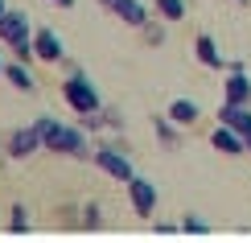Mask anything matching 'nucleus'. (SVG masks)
<instances>
[{
	"label": "nucleus",
	"mask_w": 251,
	"mask_h": 243,
	"mask_svg": "<svg viewBox=\"0 0 251 243\" xmlns=\"http://www.w3.org/2000/svg\"><path fill=\"white\" fill-rule=\"evenodd\" d=\"M33 128L41 132V140H46L50 153H62V157H75V161H91L95 157V149H91L87 140V128H66V124H58L54 115H41V120H33Z\"/></svg>",
	"instance_id": "1"
},
{
	"label": "nucleus",
	"mask_w": 251,
	"mask_h": 243,
	"mask_svg": "<svg viewBox=\"0 0 251 243\" xmlns=\"http://www.w3.org/2000/svg\"><path fill=\"white\" fill-rule=\"evenodd\" d=\"M62 99H66V103H70V111H78V115H87V111H99V108H103L95 82L82 75V66H78V70H70V75L62 79Z\"/></svg>",
	"instance_id": "2"
},
{
	"label": "nucleus",
	"mask_w": 251,
	"mask_h": 243,
	"mask_svg": "<svg viewBox=\"0 0 251 243\" xmlns=\"http://www.w3.org/2000/svg\"><path fill=\"white\" fill-rule=\"evenodd\" d=\"M91 161H95V165H99V169H103L107 177H116V182H124V186H128L132 177H136V169H132V157L124 153L116 140H107V144H95V157H91Z\"/></svg>",
	"instance_id": "3"
},
{
	"label": "nucleus",
	"mask_w": 251,
	"mask_h": 243,
	"mask_svg": "<svg viewBox=\"0 0 251 243\" xmlns=\"http://www.w3.org/2000/svg\"><path fill=\"white\" fill-rule=\"evenodd\" d=\"M46 149V140H41V132L29 124V128H17V132H8V144H4V153L13 157V161H25V157H33Z\"/></svg>",
	"instance_id": "4"
},
{
	"label": "nucleus",
	"mask_w": 251,
	"mask_h": 243,
	"mask_svg": "<svg viewBox=\"0 0 251 243\" xmlns=\"http://www.w3.org/2000/svg\"><path fill=\"white\" fill-rule=\"evenodd\" d=\"M124 189H128V202H132V210L140 218H149L152 210H156V186L149 182V177H132Z\"/></svg>",
	"instance_id": "5"
},
{
	"label": "nucleus",
	"mask_w": 251,
	"mask_h": 243,
	"mask_svg": "<svg viewBox=\"0 0 251 243\" xmlns=\"http://www.w3.org/2000/svg\"><path fill=\"white\" fill-rule=\"evenodd\" d=\"M33 37V25H29L25 13H17V8H8L4 17H0V41L4 46H21V41Z\"/></svg>",
	"instance_id": "6"
},
{
	"label": "nucleus",
	"mask_w": 251,
	"mask_h": 243,
	"mask_svg": "<svg viewBox=\"0 0 251 243\" xmlns=\"http://www.w3.org/2000/svg\"><path fill=\"white\" fill-rule=\"evenodd\" d=\"M99 4L111 8V13H116L124 25H132V29H140V25H149V21H152V13L140 4V0H99Z\"/></svg>",
	"instance_id": "7"
},
{
	"label": "nucleus",
	"mask_w": 251,
	"mask_h": 243,
	"mask_svg": "<svg viewBox=\"0 0 251 243\" xmlns=\"http://www.w3.org/2000/svg\"><path fill=\"white\" fill-rule=\"evenodd\" d=\"M210 144L223 157H239V153H247V136L243 132H235V128H226V124H218V128L210 132Z\"/></svg>",
	"instance_id": "8"
},
{
	"label": "nucleus",
	"mask_w": 251,
	"mask_h": 243,
	"mask_svg": "<svg viewBox=\"0 0 251 243\" xmlns=\"http://www.w3.org/2000/svg\"><path fill=\"white\" fill-rule=\"evenodd\" d=\"M33 50L41 62H62L66 58V50H62V37L54 29H33Z\"/></svg>",
	"instance_id": "9"
},
{
	"label": "nucleus",
	"mask_w": 251,
	"mask_h": 243,
	"mask_svg": "<svg viewBox=\"0 0 251 243\" xmlns=\"http://www.w3.org/2000/svg\"><path fill=\"white\" fill-rule=\"evenodd\" d=\"M218 124H226V128H235V132L251 136V103H226V99H223Z\"/></svg>",
	"instance_id": "10"
},
{
	"label": "nucleus",
	"mask_w": 251,
	"mask_h": 243,
	"mask_svg": "<svg viewBox=\"0 0 251 243\" xmlns=\"http://www.w3.org/2000/svg\"><path fill=\"white\" fill-rule=\"evenodd\" d=\"M223 99L226 103H251V79H247V70H226Z\"/></svg>",
	"instance_id": "11"
},
{
	"label": "nucleus",
	"mask_w": 251,
	"mask_h": 243,
	"mask_svg": "<svg viewBox=\"0 0 251 243\" xmlns=\"http://www.w3.org/2000/svg\"><path fill=\"white\" fill-rule=\"evenodd\" d=\"M194 54H198V62H202V66H210V70H226V58L218 54V46H214V37H210V33H198V37H194Z\"/></svg>",
	"instance_id": "12"
},
{
	"label": "nucleus",
	"mask_w": 251,
	"mask_h": 243,
	"mask_svg": "<svg viewBox=\"0 0 251 243\" xmlns=\"http://www.w3.org/2000/svg\"><path fill=\"white\" fill-rule=\"evenodd\" d=\"M152 132H156V140H161L165 149H177V144H181V124H177L169 111H165V115H152Z\"/></svg>",
	"instance_id": "13"
},
{
	"label": "nucleus",
	"mask_w": 251,
	"mask_h": 243,
	"mask_svg": "<svg viewBox=\"0 0 251 243\" xmlns=\"http://www.w3.org/2000/svg\"><path fill=\"white\" fill-rule=\"evenodd\" d=\"M169 115H173L177 124H181V128H194L198 115H202V108H198L194 99H173V103H169Z\"/></svg>",
	"instance_id": "14"
},
{
	"label": "nucleus",
	"mask_w": 251,
	"mask_h": 243,
	"mask_svg": "<svg viewBox=\"0 0 251 243\" xmlns=\"http://www.w3.org/2000/svg\"><path fill=\"white\" fill-rule=\"evenodd\" d=\"M4 79L13 82L17 91H33L37 87V79L29 75V62H13V66H4Z\"/></svg>",
	"instance_id": "15"
},
{
	"label": "nucleus",
	"mask_w": 251,
	"mask_h": 243,
	"mask_svg": "<svg viewBox=\"0 0 251 243\" xmlns=\"http://www.w3.org/2000/svg\"><path fill=\"white\" fill-rule=\"evenodd\" d=\"M161 21H181L185 17V0H152Z\"/></svg>",
	"instance_id": "16"
},
{
	"label": "nucleus",
	"mask_w": 251,
	"mask_h": 243,
	"mask_svg": "<svg viewBox=\"0 0 251 243\" xmlns=\"http://www.w3.org/2000/svg\"><path fill=\"white\" fill-rule=\"evenodd\" d=\"M8 215H13V218H8V231H13V235H25V231H29V210H25V202H17Z\"/></svg>",
	"instance_id": "17"
},
{
	"label": "nucleus",
	"mask_w": 251,
	"mask_h": 243,
	"mask_svg": "<svg viewBox=\"0 0 251 243\" xmlns=\"http://www.w3.org/2000/svg\"><path fill=\"white\" fill-rule=\"evenodd\" d=\"M140 37L149 41V46H165V25H156V21H149V25H140Z\"/></svg>",
	"instance_id": "18"
},
{
	"label": "nucleus",
	"mask_w": 251,
	"mask_h": 243,
	"mask_svg": "<svg viewBox=\"0 0 251 243\" xmlns=\"http://www.w3.org/2000/svg\"><path fill=\"white\" fill-rule=\"evenodd\" d=\"M82 227H87V231L103 227V210H99L95 202H87V206H82Z\"/></svg>",
	"instance_id": "19"
},
{
	"label": "nucleus",
	"mask_w": 251,
	"mask_h": 243,
	"mask_svg": "<svg viewBox=\"0 0 251 243\" xmlns=\"http://www.w3.org/2000/svg\"><path fill=\"white\" fill-rule=\"evenodd\" d=\"M181 231H190V235H206V231H210V227H206V223H202V218H198V215H185Z\"/></svg>",
	"instance_id": "20"
},
{
	"label": "nucleus",
	"mask_w": 251,
	"mask_h": 243,
	"mask_svg": "<svg viewBox=\"0 0 251 243\" xmlns=\"http://www.w3.org/2000/svg\"><path fill=\"white\" fill-rule=\"evenodd\" d=\"M103 120H107V128H111V132H124V115H120L116 108H103Z\"/></svg>",
	"instance_id": "21"
},
{
	"label": "nucleus",
	"mask_w": 251,
	"mask_h": 243,
	"mask_svg": "<svg viewBox=\"0 0 251 243\" xmlns=\"http://www.w3.org/2000/svg\"><path fill=\"white\" fill-rule=\"evenodd\" d=\"M50 4H62V8H70V4H75V0H50Z\"/></svg>",
	"instance_id": "22"
},
{
	"label": "nucleus",
	"mask_w": 251,
	"mask_h": 243,
	"mask_svg": "<svg viewBox=\"0 0 251 243\" xmlns=\"http://www.w3.org/2000/svg\"><path fill=\"white\" fill-rule=\"evenodd\" d=\"M4 13H8V4H4V0H0V17H4Z\"/></svg>",
	"instance_id": "23"
},
{
	"label": "nucleus",
	"mask_w": 251,
	"mask_h": 243,
	"mask_svg": "<svg viewBox=\"0 0 251 243\" xmlns=\"http://www.w3.org/2000/svg\"><path fill=\"white\" fill-rule=\"evenodd\" d=\"M247 153H251V136H247Z\"/></svg>",
	"instance_id": "24"
},
{
	"label": "nucleus",
	"mask_w": 251,
	"mask_h": 243,
	"mask_svg": "<svg viewBox=\"0 0 251 243\" xmlns=\"http://www.w3.org/2000/svg\"><path fill=\"white\" fill-rule=\"evenodd\" d=\"M0 75H4V62H0Z\"/></svg>",
	"instance_id": "25"
},
{
	"label": "nucleus",
	"mask_w": 251,
	"mask_h": 243,
	"mask_svg": "<svg viewBox=\"0 0 251 243\" xmlns=\"http://www.w3.org/2000/svg\"><path fill=\"white\" fill-rule=\"evenodd\" d=\"M239 4H251V0H239Z\"/></svg>",
	"instance_id": "26"
}]
</instances>
